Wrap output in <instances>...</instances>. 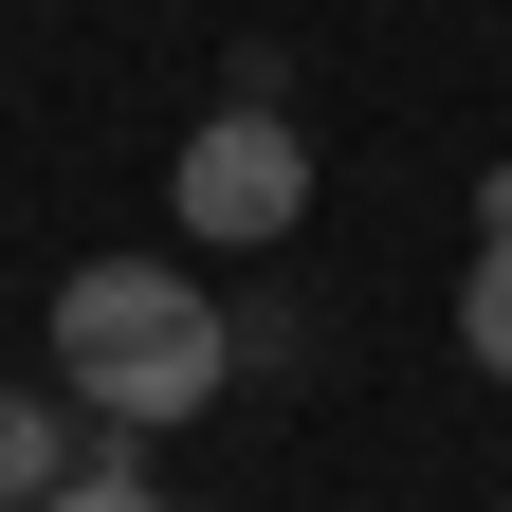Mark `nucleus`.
<instances>
[{
	"mask_svg": "<svg viewBox=\"0 0 512 512\" xmlns=\"http://www.w3.org/2000/svg\"><path fill=\"white\" fill-rule=\"evenodd\" d=\"M55 512H165V476H128V458H74V494Z\"/></svg>",
	"mask_w": 512,
	"mask_h": 512,
	"instance_id": "5",
	"label": "nucleus"
},
{
	"mask_svg": "<svg viewBox=\"0 0 512 512\" xmlns=\"http://www.w3.org/2000/svg\"><path fill=\"white\" fill-rule=\"evenodd\" d=\"M74 458H92V421L55 403V384H0V512H55Z\"/></svg>",
	"mask_w": 512,
	"mask_h": 512,
	"instance_id": "3",
	"label": "nucleus"
},
{
	"mask_svg": "<svg viewBox=\"0 0 512 512\" xmlns=\"http://www.w3.org/2000/svg\"><path fill=\"white\" fill-rule=\"evenodd\" d=\"M458 348L512 384V238H476V275H458Z\"/></svg>",
	"mask_w": 512,
	"mask_h": 512,
	"instance_id": "4",
	"label": "nucleus"
},
{
	"mask_svg": "<svg viewBox=\"0 0 512 512\" xmlns=\"http://www.w3.org/2000/svg\"><path fill=\"white\" fill-rule=\"evenodd\" d=\"M220 384H238V330H220V293L165 275V256H92V275H55V403L110 421V458L165 439V421H202Z\"/></svg>",
	"mask_w": 512,
	"mask_h": 512,
	"instance_id": "1",
	"label": "nucleus"
},
{
	"mask_svg": "<svg viewBox=\"0 0 512 512\" xmlns=\"http://www.w3.org/2000/svg\"><path fill=\"white\" fill-rule=\"evenodd\" d=\"M293 220H311L293 110H202L183 128V238H293Z\"/></svg>",
	"mask_w": 512,
	"mask_h": 512,
	"instance_id": "2",
	"label": "nucleus"
},
{
	"mask_svg": "<svg viewBox=\"0 0 512 512\" xmlns=\"http://www.w3.org/2000/svg\"><path fill=\"white\" fill-rule=\"evenodd\" d=\"M476 238H512V165H494V183H476Z\"/></svg>",
	"mask_w": 512,
	"mask_h": 512,
	"instance_id": "6",
	"label": "nucleus"
}]
</instances>
